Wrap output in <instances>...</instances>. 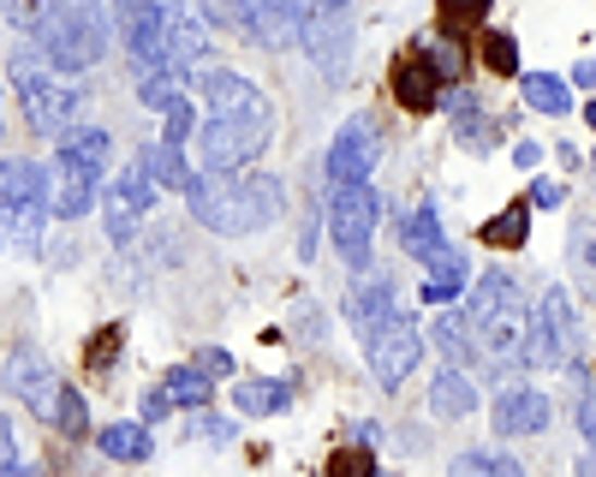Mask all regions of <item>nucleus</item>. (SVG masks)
Instances as JSON below:
<instances>
[{
    "mask_svg": "<svg viewBox=\"0 0 596 477\" xmlns=\"http://www.w3.org/2000/svg\"><path fill=\"white\" fill-rule=\"evenodd\" d=\"M465 334H472V358L489 370H525V341H531V298L519 293L513 274L489 269L472 286V305L460 310Z\"/></svg>",
    "mask_w": 596,
    "mask_h": 477,
    "instance_id": "1",
    "label": "nucleus"
},
{
    "mask_svg": "<svg viewBox=\"0 0 596 477\" xmlns=\"http://www.w3.org/2000/svg\"><path fill=\"white\" fill-rule=\"evenodd\" d=\"M185 197H192V216L209 233H257V228H275L287 209L281 180H269V173H245V180L239 173H227V180L197 173Z\"/></svg>",
    "mask_w": 596,
    "mask_h": 477,
    "instance_id": "2",
    "label": "nucleus"
},
{
    "mask_svg": "<svg viewBox=\"0 0 596 477\" xmlns=\"http://www.w3.org/2000/svg\"><path fill=\"white\" fill-rule=\"evenodd\" d=\"M36 42H42L48 72H84L108 54V7L90 0H54V7H36Z\"/></svg>",
    "mask_w": 596,
    "mask_h": 477,
    "instance_id": "3",
    "label": "nucleus"
},
{
    "mask_svg": "<svg viewBox=\"0 0 596 477\" xmlns=\"http://www.w3.org/2000/svg\"><path fill=\"white\" fill-rule=\"evenodd\" d=\"M48 216V173L24 156L0 161V250H36Z\"/></svg>",
    "mask_w": 596,
    "mask_h": 477,
    "instance_id": "4",
    "label": "nucleus"
},
{
    "mask_svg": "<svg viewBox=\"0 0 596 477\" xmlns=\"http://www.w3.org/2000/svg\"><path fill=\"white\" fill-rule=\"evenodd\" d=\"M585 358V329L573 322V298L561 286L543 293V305L531 310V341H525V370H579Z\"/></svg>",
    "mask_w": 596,
    "mask_h": 477,
    "instance_id": "5",
    "label": "nucleus"
},
{
    "mask_svg": "<svg viewBox=\"0 0 596 477\" xmlns=\"http://www.w3.org/2000/svg\"><path fill=\"white\" fill-rule=\"evenodd\" d=\"M12 90L24 102V120L36 132H72V114H78L84 90L60 84V72H48L42 60H12Z\"/></svg>",
    "mask_w": 596,
    "mask_h": 477,
    "instance_id": "6",
    "label": "nucleus"
},
{
    "mask_svg": "<svg viewBox=\"0 0 596 477\" xmlns=\"http://www.w3.org/2000/svg\"><path fill=\"white\" fill-rule=\"evenodd\" d=\"M376 216H382L376 185H340V192L328 197V238H335V250H340L346 269H364V262H370Z\"/></svg>",
    "mask_w": 596,
    "mask_h": 477,
    "instance_id": "7",
    "label": "nucleus"
},
{
    "mask_svg": "<svg viewBox=\"0 0 596 477\" xmlns=\"http://www.w3.org/2000/svg\"><path fill=\"white\" fill-rule=\"evenodd\" d=\"M263 149H269V120H203V132H197L203 173H215V180L251 168Z\"/></svg>",
    "mask_w": 596,
    "mask_h": 477,
    "instance_id": "8",
    "label": "nucleus"
},
{
    "mask_svg": "<svg viewBox=\"0 0 596 477\" xmlns=\"http://www.w3.org/2000/svg\"><path fill=\"white\" fill-rule=\"evenodd\" d=\"M299 48L323 78H346L352 66V12L346 7H304V36Z\"/></svg>",
    "mask_w": 596,
    "mask_h": 477,
    "instance_id": "9",
    "label": "nucleus"
},
{
    "mask_svg": "<svg viewBox=\"0 0 596 477\" xmlns=\"http://www.w3.org/2000/svg\"><path fill=\"white\" fill-rule=\"evenodd\" d=\"M113 19L125 24V54H132V72H168L173 7H156V0H132V7H113Z\"/></svg>",
    "mask_w": 596,
    "mask_h": 477,
    "instance_id": "10",
    "label": "nucleus"
},
{
    "mask_svg": "<svg viewBox=\"0 0 596 477\" xmlns=\"http://www.w3.org/2000/svg\"><path fill=\"white\" fill-rule=\"evenodd\" d=\"M364 353H370L376 382H382L388 394H394V388L405 382V376L417 370V358H424V334H417V322L400 310V317L388 322V329H376L370 341H364Z\"/></svg>",
    "mask_w": 596,
    "mask_h": 477,
    "instance_id": "11",
    "label": "nucleus"
},
{
    "mask_svg": "<svg viewBox=\"0 0 596 477\" xmlns=\"http://www.w3.org/2000/svg\"><path fill=\"white\" fill-rule=\"evenodd\" d=\"M382 161V137H376L370 120H346L328 144V180L340 185H370V168Z\"/></svg>",
    "mask_w": 596,
    "mask_h": 477,
    "instance_id": "12",
    "label": "nucleus"
},
{
    "mask_svg": "<svg viewBox=\"0 0 596 477\" xmlns=\"http://www.w3.org/2000/svg\"><path fill=\"white\" fill-rule=\"evenodd\" d=\"M192 84L203 90V102H209V120H269V102H263L257 84L239 78V72L209 66V72H197Z\"/></svg>",
    "mask_w": 596,
    "mask_h": 477,
    "instance_id": "13",
    "label": "nucleus"
},
{
    "mask_svg": "<svg viewBox=\"0 0 596 477\" xmlns=\"http://www.w3.org/2000/svg\"><path fill=\"white\" fill-rule=\"evenodd\" d=\"M7 388L24 400V406L36 412V418H48L54 424V406H60V376H54V364H48L36 346H19V353L7 358Z\"/></svg>",
    "mask_w": 596,
    "mask_h": 477,
    "instance_id": "14",
    "label": "nucleus"
},
{
    "mask_svg": "<svg viewBox=\"0 0 596 477\" xmlns=\"http://www.w3.org/2000/svg\"><path fill=\"white\" fill-rule=\"evenodd\" d=\"M149 209H156V185L144 180V168H125L120 180L108 185V238L113 245H132L137 238V221L149 216Z\"/></svg>",
    "mask_w": 596,
    "mask_h": 477,
    "instance_id": "15",
    "label": "nucleus"
},
{
    "mask_svg": "<svg viewBox=\"0 0 596 477\" xmlns=\"http://www.w3.org/2000/svg\"><path fill=\"white\" fill-rule=\"evenodd\" d=\"M239 30L257 36L263 48H293L304 36V7L299 0H251L239 7Z\"/></svg>",
    "mask_w": 596,
    "mask_h": 477,
    "instance_id": "16",
    "label": "nucleus"
},
{
    "mask_svg": "<svg viewBox=\"0 0 596 477\" xmlns=\"http://www.w3.org/2000/svg\"><path fill=\"white\" fill-rule=\"evenodd\" d=\"M96 192H101V180H96L90 168H78L72 156H54V173H48V209H54L60 221L90 216V209H96Z\"/></svg>",
    "mask_w": 596,
    "mask_h": 477,
    "instance_id": "17",
    "label": "nucleus"
},
{
    "mask_svg": "<svg viewBox=\"0 0 596 477\" xmlns=\"http://www.w3.org/2000/svg\"><path fill=\"white\" fill-rule=\"evenodd\" d=\"M400 317V298H394V281H358L346 298V322L358 329V341H370L376 329H388V322Z\"/></svg>",
    "mask_w": 596,
    "mask_h": 477,
    "instance_id": "18",
    "label": "nucleus"
},
{
    "mask_svg": "<svg viewBox=\"0 0 596 477\" xmlns=\"http://www.w3.org/2000/svg\"><path fill=\"white\" fill-rule=\"evenodd\" d=\"M496 430L501 436L549 430V394H537V388H507V394L496 400Z\"/></svg>",
    "mask_w": 596,
    "mask_h": 477,
    "instance_id": "19",
    "label": "nucleus"
},
{
    "mask_svg": "<svg viewBox=\"0 0 596 477\" xmlns=\"http://www.w3.org/2000/svg\"><path fill=\"white\" fill-rule=\"evenodd\" d=\"M394 96H400V108H412V114L441 108V78L429 72L424 54H412V60H400V66H394Z\"/></svg>",
    "mask_w": 596,
    "mask_h": 477,
    "instance_id": "20",
    "label": "nucleus"
},
{
    "mask_svg": "<svg viewBox=\"0 0 596 477\" xmlns=\"http://www.w3.org/2000/svg\"><path fill=\"white\" fill-rule=\"evenodd\" d=\"M429 412H436V418H472L477 412V388H472V376L465 370H436V382H429Z\"/></svg>",
    "mask_w": 596,
    "mask_h": 477,
    "instance_id": "21",
    "label": "nucleus"
},
{
    "mask_svg": "<svg viewBox=\"0 0 596 477\" xmlns=\"http://www.w3.org/2000/svg\"><path fill=\"white\" fill-rule=\"evenodd\" d=\"M60 156H72L78 168H90L96 180H108V161H113V137L101 125H72L60 132Z\"/></svg>",
    "mask_w": 596,
    "mask_h": 477,
    "instance_id": "22",
    "label": "nucleus"
},
{
    "mask_svg": "<svg viewBox=\"0 0 596 477\" xmlns=\"http://www.w3.org/2000/svg\"><path fill=\"white\" fill-rule=\"evenodd\" d=\"M137 168H144V180L156 185V192H161V185H168V192H192V180H197V173L185 168V156H180L173 144H144Z\"/></svg>",
    "mask_w": 596,
    "mask_h": 477,
    "instance_id": "23",
    "label": "nucleus"
},
{
    "mask_svg": "<svg viewBox=\"0 0 596 477\" xmlns=\"http://www.w3.org/2000/svg\"><path fill=\"white\" fill-rule=\"evenodd\" d=\"M96 448L108 460H125V466H144L149 454H156V442H149V424H101L96 430Z\"/></svg>",
    "mask_w": 596,
    "mask_h": 477,
    "instance_id": "24",
    "label": "nucleus"
},
{
    "mask_svg": "<svg viewBox=\"0 0 596 477\" xmlns=\"http://www.w3.org/2000/svg\"><path fill=\"white\" fill-rule=\"evenodd\" d=\"M233 406L251 412V418H269V412H287V406H293V388L275 382V376H245V382L233 388Z\"/></svg>",
    "mask_w": 596,
    "mask_h": 477,
    "instance_id": "25",
    "label": "nucleus"
},
{
    "mask_svg": "<svg viewBox=\"0 0 596 477\" xmlns=\"http://www.w3.org/2000/svg\"><path fill=\"white\" fill-rule=\"evenodd\" d=\"M400 245H405V257H417V262H436L441 250H448V238H441V216H436V204H424L412 221H405Z\"/></svg>",
    "mask_w": 596,
    "mask_h": 477,
    "instance_id": "26",
    "label": "nucleus"
},
{
    "mask_svg": "<svg viewBox=\"0 0 596 477\" xmlns=\"http://www.w3.org/2000/svg\"><path fill=\"white\" fill-rule=\"evenodd\" d=\"M460 286H465V250H441V257L436 262H429V281H424V305H441V310H448V298L453 293H460Z\"/></svg>",
    "mask_w": 596,
    "mask_h": 477,
    "instance_id": "27",
    "label": "nucleus"
},
{
    "mask_svg": "<svg viewBox=\"0 0 596 477\" xmlns=\"http://www.w3.org/2000/svg\"><path fill=\"white\" fill-rule=\"evenodd\" d=\"M525 102L537 108V114H567L573 96H567V78H555V72H531V78H525Z\"/></svg>",
    "mask_w": 596,
    "mask_h": 477,
    "instance_id": "28",
    "label": "nucleus"
},
{
    "mask_svg": "<svg viewBox=\"0 0 596 477\" xmlns=\"http://www.w3.org/2000/svg\"><path fill=\"white\" fill-rule=\"evenodd\" d=\"M180 90H185V84L173 78V72H137V102H144V108H161V114H168L173 102H185Z\"/></svg>",
    "mask_w": 596,
    "mask_h": 477,
    "instance_id": "29",
    "label": "nucleus"
},
{
    "mask_svg": "<svg viewBox=\"0 0 596 477\" xmlns=\"http://www.w3.org/2000/svg\"><path fill=\"white\" fill-rule=\"evenodd\" d=\"M161 394L173 400V406H209V376L203 370H168V382H161Z\"/></svg>",
    "mask_w": 596,
    "mask_h": 477,
    "instance_id": "30",
    "label": "nucleus"
},
{
    "mask_svg": "<svg viewBox=\"0 0 596 477\" xmlns=\"http://www.w3.org/2000/svg\"><path fill=\"white\" fill-rule=\"evenodd\" d=\"M567 257H573V274L585 281V293L596 298V228H585V221H579L573 238H567Z\"/></svg>",
    "mask_w": 596,
    "mask_h": 477,
    "instance_id": "31",
    "label": "nucleus"
},
{
    "mask_svg": "<svg viewBox=\"0 0 596 477\" xmlns=\"http://www.w3.org/2000/svg\"><path fill=\"white\" fill-rule=\"evenodd\" d=\"M525 233H531V209L525 204H513V209H501L496 221L484 228L489 245H501V250H513V245H525Z\"/></svg>",
    "mask_w": 596,
    "mask_h": 477,
    "instance_id": "32",
    "label": "nucleus"
},
{
    "mask_svg": "<svg viewBox=\"0 0 596 477\" xmlns=\"http://www.w3.org/2000/svg\"><path fill=\"white\" fill-rule=\"evenodd\" d=\"M448 477H525V466L507 454H460Z\"/></svg>",
    "mask_w": 596,
    "mask_h": 477,
    "instance_id": "33",
    "label": "nucleus"
},
{
    "mask_svg": "<svg viewBox=\"0 0 596 477\" xmlns=\"http://www.w3.org/2000/svg\"><path fill=\"white\" fill-rule=\"evenodd\" d=\"M436 346L453 358V370H460V364L472 358V334H465V317H460V310H441V322H436Z\"/></svg>",
    "mask_w": 596,
    "mask_h": 477,
    "instance_id": "34",
    "label": "nucleus"
},
{
    "mask_svg": "<svg viewBox=\"0 0 596 477\" xmlns=\"http://www.w3.org/2000/svg\"><path fill=\"white\" fill-rule=\"evenodd\" d=\"M424 60H429V72H436V78L460 84V72H465V54H460V42H453V36H441V42H429V48H424Z\"/></svg>",
    "mask_w": 596,
    "mask_h": 477,
    "instance_id": "35",
    "label": "nucleus"
},
{
    "mask_svg": "<svg viewBox=\"0 0 596 477\" xmlns=\"http://www.w3.org/2000/svg\"><path fill=\"white\" fill-rule=\"evenodd\" d=\"M484 66L501 72V78H513V72H519V48H513V36H507V30L484 36Z\"/></svg>",
    "mask_w": 596,
    "mask_h": 477,
    "instance_id": "36",
    "label": "nucleus"
},
{
    "mask_svg": "<svg viewBox=\"0 0 596 477\" xmlns=\"http://www.w3.org/2000/svg\"><path fill=\"white\" fill-rule=\"evenodd\" d=\"M489 19V0H460V7H441V30H477Z\"/></svg>",
    "mask_w": 596,
    "mask_h": 477,
    "instance_id": "37",
    "label": "nucleus"
},
{
    "mask_svg": "<svg viewBox=\"0 0 596 477\" xmlns=\"http://www.w3.org/2000/svg\"><path fill=\"white\" fill-rule=\"evenodd\" d=\"M54 424H60V436H84V430H90V418H84V400L72 394V388H60V406H54Z\"/></svg>",
    "mask_w": 596,
    "mask_h": 477,
    "instance_id": "38",
    "label": "nucleus"
},
{
    "mask_svg": "<svg viewBox=\"0 0 596 477\" xmlns=\"http://www.w3.org/2000/svg\"><path fill=\"white\" fill-rule=\"evenodd\" d=\"M328 477H376L370 448H340V454H335V466H328Z\"/></svg>",
    "mask_w": 596,
    "mask_h": 477,
    "instance_id": "39",
    "label": "nucleus"
},
{
    "mask_svg": "<svg viewBox=\"0 0 596 477\" xmlns=\"http://www.w3.org/2000/svg\"><path fill=\"white\" fill-rule=\"evenodd\" d=\"M185 137H192V102H173V108H168V137H161V144L180 149Z\"/></svg>",
    "mask_w": 596,
    "mask_h": 477,
    "instance_id": "40",
    "label": "nucleus"
},
{
    "mask_svg": "<svg viewBox=\"0 0 596 477\" xmlns=\"http://www.w3.org/2000/svg\"><path fill=\"white\" fill-rule=\"evenodd\" d=\"M579 436H585V448L596 460V394H579Z\"/></svg>",
    "mask_w": 596,
    "mask_h": 477,
    "instance_id": "41",
    "label": "nucleus"
},
{
    "mask_svg": "<svg viewBox=\"0 0 596 477\" xmlns=\"http://www.w3.org/2000/svg\"><path fill=\"white\" fill-rule=\"evenodd\" d=\"M197 370H209V382H215V376H233V358H227L221 346H203V353H197Z\"/></svg>",
    "mask_w": 596,
    "mask_h": 477,
    "instance_id": "42",
    "label": "nucleus"
},
{
    "mask_svg": "<svg viewBox=\"0 0 596 477\" xmlns=\"http://www.w3.org/2000/svg\"><path fill=\"white\" fill-rule=\"evenodd\" d=\"M168 412H173V400L161 394V388H149V394H144V424H161Z\"/></svg>",
    "mask_w": 596,
    "mask_h": 477,
    "instance_id": "43",
    "label": "nucleus"
},
{
    "mask_svg": "<svg viewBox=\"0 0 596 477\" xmlns=\"http://www.w3.org/2000/svg\"><path fill=\"white\" fill-rule=\"evenodd\" d=\"M113 353H120V329H108V334H96V341H90V364H108Z\"/></svg>",
    "mask_w": 596,
    "mask_h": 477,
    "instance_id": "44",
    "label": "nucleus"
},
{
    "mask_svg": "<svg viewBox=\"0 0 596 477\" xmlns=\"http://www.w3.org/2000/svg\"><path fill=\"white\" fill-rule=\"evenodd\" d=\"M19 466V442H12V424L0 418V472H12Z\"/></svg>",
    "mask_w": 596,
    "mask_h": 477,
    "instance_id": "45",
    "label": "nucleus"
},
{
    "mask_svg": "<svg viewBox=\"0 0 596 477\" xmlns=\"http://www.w3.org/2000/svg\"><path fill=\"white\" fill-rule=\"evenodd\" d=\"M531 197H537V209H555V204H561V185H549V180H537V185H531Z\"/></svg>",
    "mask_w": 596,
    "mask_h": 477,
    "instance_id": "46",
    "label": "nucleus"
},
{
    "mask_svg": "<svg viewBox=\"0 0 596 477\" xmlns=\"http://www.w3.org/2000/svg\"><path fill=\"white\" fill-rule=\"evenodd\" d=\"M203 436H209V442H227V436H233V424L227 418H209V412H203V424H197Z\"/></svg>",
    "mask_w": 596,
    "mask_h": 477,
    "instance_id": "47",
    "label": "nucleus"
},
{
    "mask_svg": "<svg viewBox=\"0 0 596 477\" xmlns=\"http://www.w3.org/2000/svg\"><path fill=\"white\" fill-rule=\"evenodd\" d=\"M573 84H579V90H596V66H591V60H579V66H573Z\"/></svg>",
    "mask_w": 596,
    "mask_h": 477,
    "instance_id": "48",
    "label": "nucleus"
},
{
    "mask_svg": "<svg viewBox=\"0 0 596 477\" xmlns=\"http://www.w3.org/2000/svg\"><path fill=\"white\" fill-rule=\"evenodd\" d=\"M513 161H519V168H537L543 149H537V144H519V149H513Z\"/></svg>",
    "mask_w": 596,
    "mask_h": 477,
    "instance_id": "49",
    "label": "nucleus"
},
{
    "mask_svg": "<svg viewBox=\"0 0 596 477\" xmlns=\"http://www.w3.org/2000/svg\"><path fill=\"white\" fill-rule=\"evenodd\" d=\"M573 477H596V460L585 454V460H579V472H573Z\"/></svg>",
    "mask_w": 596,
    "mask_h": 477,
    "instance_id": "50",
    "label": "nucleus"
},
{
    "mask_svg": "<svg viewBox=\"0 0 596 477\" xmlns=\"http://www.w3.org/2000/svg\"><path fill=\"white\" fill-rule=\"evenodd\" d=\"M0 477H36V472H24V466H12V472H0Z\"/></svg>",
    "mask_w": 596,
    "mask_h": 477,
    "instance_id": "51",
    "label": "nucleus"
},
{
    "mask_svg": "<svg viewBox=\"0 0 596 477\" xmlns=\"http://www.w3.org/2000/svg\"><path fill=\"white\" fill-rule=\"evenodd\" d=\"M585 120H591V125H596V102H585Z\"/></svg>",
    "mask_w": 596,
    "mask_h": 477,
    "instance_id": "52",
    "label": "nucleus"
},
{
    "mask_svg": "<svg viewBox=\"0 0 596 477\" xmlns=\"http://www.w3.org/2000/svg\"><path fill=\"white\" fill-rule=\"evenodd\" d=\"M591 168H596V156H591Z\"/></svg>",
    "mask_w": 596,
    "mask_h": 477,
    "instance_id": "53",
    "label": "nucleus"
}]
</instances>
